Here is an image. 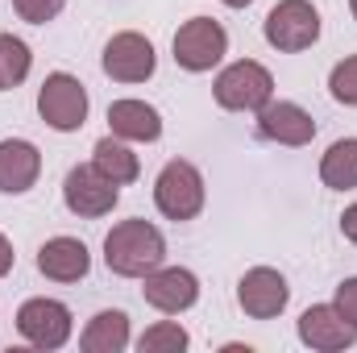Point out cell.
Returning a JSON list of instances; mask_svg holds the SVG:
<instances>
[{"instance_id": "cell-1", "label": "cell", "mask_w": 357, "mask_h": 353, "mask_svg": "<svg viewBox=\"0 0 357 353\" xmlns=\"http://www.w3.org/2000/svg\"><path fill=\"white\" fill-rule=\"evenodd\" d=\"M167 262V237L150 220H121L104 237V266L121 278H146Z\"/></svg>"}, {"instance_id": "cell-2", "label": "cell", "mask_w": 357, "mask_h": 353, "mask_svg": "<svg viewBox=\"0 0 357 353\" xmlns=\"http://www.w3.org/2000/svg\"><path fill=\"white\" fill-rule=\"evenodd\" d=\"M204 200H208V191H204V175H199V167L195 163H187V158H171L158 179H154V204H158V212L167 216V220H195L199 212H204Z\"/></svg>"}, {"instance_id": "cell-3", "label": "cell", "mask_w": 357, "mask_h": 353, "mask_svg": "<svg viewBox=\"0 0 357 353\" xmlns=\"http://www.w3.org/2000/svg\"><path fill=\"white\" fill-rule=\"evenodd\" d=\"M212 96L225 112H258L274 100V75L254 59H237L216 75Z\"/></svg>"}, {"instance_id": "cell-4", "label": "cell", "mask_w": 357, "mask_h": 353, "mask_svg": "<svg viewBox=\"0 0 357 353\" xmlns=\"http://www.w3.org/2000/svg\"><path fill=\"white\" fill-rule=\"evenodd\" d=\"M171 50H175V63L183 71L204 75V71H212V67L229 54V33H225V25L212 21V17H191V21L178 25Z\"/></svg>"}, {"instance_id": "cell-5", "label": "cell", "mask_w": 357, "mask_h": 353, "mask_svg": "<svg viewBox=\"0 0 357 353\" xmlns=\"http://www.w3.org/2000/svg\"><path fill=\"white\" fill-rule=\"evenodd\" d=\"M266 42L282 54H299L307 46L320 42V13L312 0H278L266 13V25H262Z\"/></svg>"}, {"instance_id": "cell-6", "label": "cell", "mask_w": 357, "mask_h": 353, "mask_svg": "<svg viewBox=\"0 0 357 353\" xmlns=\"http://www.w3.org/2000/svg\"><path fill=\"white\" fill-rule=\"evenodd\" d=\"M38 112H42V121H46L50 129L75 133V129H84V121H88V88H84L75 75L54 71V75H46L42 88H38Z\"/></svg>"}, {"instance_id": "cell-7", "label": "cell", "mask_w": 357, "mask_h": 353, "mask_svg": "<svg viewBox=\"0 0 357 353\" xmlns=\"http://www.w3.org/2000/svg\"><path fill=\"white\" fill-rule=\"evenodd\" d=\"M71 308L67 303H59V299H46V295H38V299H25L21 303V312H17V333L33 345V350H63L67 341H71Z\"/></svg>"}, {"instance_id": "cell-8", "label": "cell", "mask_w": 357, "mask_h": 353, "mask_svg": "<svg viewBox=\"0 0 357 353\" xmlns=\"http://www.w3.org/2000/svg\"><path fill=\"white\" fill-rule=\"evenodd\" d=\"M104 75L116 80V84H146L158 67V54H154V42L146 33H112L108 46H104Z\"/></svg>"}, {"instance_id": "cell-9", "label": "cell", "mask_w": 357, "mask_h": 353, "mask_svg": "<svg viewBox=\"0 0 357 353\" xmlns=\"http://www.w3.org/2000/svg\"><path fill=\"white\" fill-rule=\"evenodd\" d=\"M116 200H121L116 183H112V179H104L91 163H88V167H71L67 179H63V204H67L75 216H84V220L108 216V212L116 208Z\"/></svg>"}, {"instance_id": "cell-10", "label": "cell", "mask_w": 357, "mask_h": 353, "mask_svg": "<svg viewBox=\"0 0 357 353\" xmlns=\"http://www.w3.org/2000/svg\"><path fill=\"white\" fill-rule=\"evenodd\" d=\"M237 303H241V312L250 320H274L291 303V287L274 266H254L237 283Z\"/></svg>"}, {"instance_id": "cell-11", "label": "cell", "mask_w": 357, "mask_h": 353, "mask_svg": "<svg viewBox=\"0 0 357 353\" xmlns=\"http://www.w3.org/2000/svg\"><path fill=\"white\" fill-rule=\"evenodd\" d=\"M142 283H146L142 287L146 303L158 308V312H167V316H178V312L195 308V299H199V278L191 270H183V266H158Z\"/></svg>"}, {"instance_id": "cell-12", "label": "cell", "mask_w": 357, "mask_h": 353, "mask_svg": "<svg viewBox=\"0 0 357 353\" xmlns=\"http://www.w3.org/2000/svg\"><path fill=\"white\" fill-rule=\"evenodd\" d=\"M258 133L274 146H307L316 137V121L307 108H299L295 100H270L266 108H258Z\"/></svg>"}, {"instance_id": "cell-13", "label": "cell", "mask_w": 357, "mask_h": 353, "mask_svg": "<svg viewBox=\"0 0 357 353\" xmlns=\"http://www.w3.org/2000/svg\"><path fill=\"white\" fill-rule=\"evenodd\" d=\"M299 341L316 353H341L357 341V329L337 312V303H312L299 316Z\"/></svg>"}, {"instance_id": "cell-14", "label": "cell", "mask_w": 357, "mask_h": 353, "mask_svg": "<svg viewBox=\"0 0 357 353\" xmlns=\"http://www.w3.org/2000/svg\"><path fill=\"white\" fill-rule=\"evenodd\" d=\"M42 175V154L25 137H4L0 142V191L4 195H25Z\"/></svg>"}, {"instance_id": "cell-15", "label": "cell", "mask_w": 357, "mask_h": 353, "mask_svg": "<svg viewBox=\"0 0 357 353\" xmlns=\"http://www.w3.org/2000/svg\"><path fill=\"white\" fill-rule=\"evenodd\" d=\"M38 270L50 283H79V278H88V270H91V254L79 237H50L38 250Z\"/></svg>"}, {"instance_id": "cell-16", "label": "cell", "mask_w": 357, "mask_h": 353, "mask_svg": "<svg viewBox=\"0 0 357 353\" xmlns=\"http://www.w3.org/2000/svg\"><path fill=\"white\" fill-rule=\"evenodd\" d=\"M108 129L125 142H158L162 137V117L146 100H112L108 104Z\"/></svg>"}, {"instance_id": "cell-17", "label": "cell", "mask_w": 357, "mask_h": 353, "mask_svg": "<svg viewBox=\"0 0 357 353\" xmlns=\"http://www.w3.org/2000/svg\"><path fill=\"white\" fill-rule=\"evenodd\" d=\"M79 350L84 353H121L129 350V316L125 312H96L84 333H79Z\"/></svg>"}, {"instance_id": "cell-18", "label": "cell", "mask_w": 357, "mask_h": 353, "mask_svg": "<svg viewBox=\"0 0 357 353\" xmlns=\"http://www.w3.org/2000/svg\"><path fill=\"white\" fill-rule=\"evenodd\" d=\"M91 167H96L104 179H112L116 187H125V183H133V179L142 175L137 154H133V150L125 146V137H116V133H108V137L96 142V150H91Z\"/></svg>"}, {"instance_id": "cell-19", "label": "cell", "mask_w": 357, "mask_h": 353, "mask_svg": "<svg viewBox=\"0 0 357 353\" xmlns=\"http://www.w3.org/2000/svg\"><path fill=\"white\" fill-rule=\"evenodd\" d=\"M320 179L333 191H354L357 187V137H337L324 158H320Z\"/></svg>"}, {"instance_id": "cell-20", "label": "cell", "mask_w": 357, "mask_h": 353, "mask_svg": "<svg viewBox=\"0 0 357 353\" xmlns=\"http://www.w3.org/2000/svg\"><path fill=\"white\" fill-rule=\"evenodd\" d=\"M29 67H33L29 46L21 38H13V33H0V91L21 88L25 75H29Z\"/></svg>"}, {"instance_id": "cell-21", "label": "cell", "mask_w": 357, "mask_h": 353, "mask_svg": "<svg viewBox=\"0 0 357 353\" xmlns=\"http://www.w3.org/2000/svg\"><path fill=\"white\" fill-rule=\"evenodd\" d=\"M187 345H191V337L175 320H158L154 329H146L137 337V350L142 353H178V350H187Z\"/></svg>"}, {"instance_id": "cell-22", "label": "cell", "mask_w": 357, "mask_h": 353, "mask_svg": "<svg viewBox=\"0 0 357 353\" xmlns=\"http://www.w3.org/2000/svg\"><path fill=\"white\" fill-rule=\"evenodd\" d=\"M328 91H333V100H341V104L357 108V54L341 59V63L333 67V75H328Z\"/></svg>"}, {"instance_id": "cell-23", "label": "cell", "mask_w": 357, "mask_h": 353, "mask_svg": "<svg viewBox=\"0 0 357 353\" xmlns=\"http://www.w3.org/2000/svg\"><path fill=\"white\" fill-rule=\"evenodd\" d=\"M13 8H17L21 21H29V25H46V21H54V17L67 8V0H13Z\"/></svg>"}, {"instance_id": "cell-24", "label": "cell", "mask_w": 357, "mask_h": 353, "mask_svg": "<svg viewBox=\"0 0 357 353\" xmlns=\"http://www.w3.org/2000/svg\"><path fill=\"white\" fill-rule=\"evenodd\" d=\"M333 303H337V312L357 329V278H345V283L337 287V299H333Z\"/></svg>"}, {"instance_id": "cell-25", "label": "cell", "mask_w": 357, "mask_h": 353, "mask_svg": "<svg viewBox=\"0 0 357 353\" xmlns=\"http://www.w3.org/2000/svg\"><path fill=\"white\" fill-rule=\"evenodd\" d=\"M341 233H345V237L357 246V204H349V208L341 212Z\"/></svg>"}, {"instance_id": "cell-26", "label": "cell", "mask_w": 357, "mask_h": 353, "mask_svg": "<svg viewBox=\"0 0 357 353\" xmlns=\"http://www.w3.org/2000/svg\"><path fill=\"white\" fill-rule=\"evenodd\" d=\"M13 262H17V254H13V241H8V237L0 233V278H4L8 270H13Z\"/></svg>"}, {"instance_id": "cell-27", "label": "cell", "mask_w": 357, "mask_h": 353, "mask_svg": "<svg viewBox=\"0 0 357 353\" xmlns=\"http://www.w3.org/2000/svg\"><path fill=\"white\" fill-rule=\"evenodd\" d=\"M220 4H229V8H245V4H254V0H220Z\"/></svg>"}, {"instance_id": "cell-28", "label": "cell", "mask_w": 357, "mask_h": 353, "mask_svg": "<svg viewBox=\"0 0 357 353\" xmlns=\"http://www.w3.org/2000/svg\"><path fill=\"white\" fill-rule=\"evenodd\" d=\"M349 13H354V17H357V0H349Z\"/></svg>"}]
</instances>
